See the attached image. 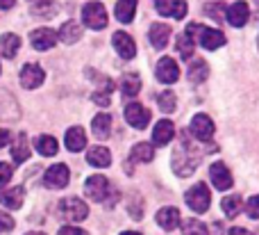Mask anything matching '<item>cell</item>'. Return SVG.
I'll use <instances>...</instances> for the list:
<instances>
[{
  "label": "cell",
  "instance_id": "2",
  "mask_svg": "<svg viewBox=\"0 0 259 235\" xmlns=\"http://www.w3.org/2000/svg\"><path fill=\"white\" fill-rule=\"evenodd\" d=\"M187 35L191 39H196L205 50H216L221 46H225V35L221 30H216V27H205L198 25V23H191L187 27Z\"/></svg>",
  "mask_w": 259,
  "mask_h": 235
},
{
  "label": "cell",
  "instance_id": "38",
  "mask_svg": "<svg viewBox=\"0 0 259 235\" xmlns=\"http://www.w3.org/2000/svg\"><path fill=\"white\" fill-rule=\"evenodd\" d=\"M207 14H211V16L216 18V21H225V5L223 3H216V5H207L205 7Z\"/></svg>",
  "mask_w": 259,
  "mask_h": 235
},
{
  "label": "cell",
  "instance_id": "16",
  "mask_svg": "<svg viewBox=\"0 0 259 235\" xmlns=\"http://www.w3.org/2000/svg\"><path fill=\"white\" fill-rule=\"evenodd\" d=\"M248 16H250V9H248L246 3H234L225 9V21L234 27H243L248 23Z\"/></svg>",
  "mask_w": 259,
  "mask_h": 235
},
{
  "label": "cell",
  "instance_id": "17",
  "mask_svg": "<svg viewBox=\"0 0 259 235\" xmlns=\"http://www.w3.org/2000/svg\"><path fill=\"white\" fill-rule=\"evenodd\" d=\"M87 162L96 169H107L109 164H112V153H109V149H105V146H91V149L87 151Z\"/></svg>",
  "mask_w": 259,
  "mask_h": 235
},
{
  "label": "cell",
  "instance_id": "20",
  "mask_svg": "<svg viewBox=\"0 0 259 235\" xmlns=\"http://www.w3.org/2000/svg\"><path fill=\"white\" fill-rule=\"evenodd\" d=\"M23 199H25V190L23 187H12V190H0V204L9 210H18L23 206Z\"/></svg>",
  "mask_w": 259,
  "mask_h": 235
},
{
  "label": "cell",
  "instance_id": "34",
  "mask_svg": "<svg viewBox=\"0 0 259 235\" xmlns=\"http://www.w3.org/2000/svg\"><path fill=\"white\" fill-rule=\"evenodd\" d=\"M178 53L182 59H193V39L187 32L178 37Z\"/></svg>",
  "mask_w": 259,
  "mask_h": 235
},
{
  "label": "cell",
  "instance_id": "32",
  "mask_svg": "<svg viewBox=\"0 0 259 235\" xmlns=\"http://www.w3.org/2000/svg\"><path fill=\"white\" fill-rule=\"evenodd\" d=\"M221 208H223V213L228 215V217H237V215L243 210V199L239 194H230V196L223 199Z\"/></svg>",
  "mask_w": 259,
  "mask_h": 235
},
{
  "label": "cell",
  "instance_id": "25",
  "mask_svg": "<svg viewBox=\"0 0 259 235\" xmlns=\"http://www.w3.org/2000/svg\"><path fill=\"white\" fill-rule=\"evenodd\" d=\"M18 48H21V37L14 35V32H7V35L0 37V55L7 59L16 57Z\"/></svg>",
  "mask_w": 259,
  "mask_h": 235
},
{
  "label": "cell",
  "instance_id": "45",
  "mask_svg": "<svg viewBox=\"0 0 259 235\" xmlns=\"http://www.w3.org/2000/svg\"><path fill=\"white\" fill-rule=\"evenodd\" d=\"M121 235H141V233H137V231H125V233H121Z\"/></svg>",
  "mask_w": 259,
  "mask_h": 235
},
{
  "label": "cell",
  "instance_id": "47",
  "mask_svg": "<svg viewBox=\"0 0 259 235\" xmlns=\"http://www.w3.org/2000/svg\"><path fill=\"white\" fill-rule=\"evenodd\" d=\"M30 3H32V5H34V3H41V0H30Z\"/></svg>",
  "mask_w": 259,
  "mask_h": 235
},
{
  "label": "cell",
  "instance_id": "23",
  "mask_svg": "<svg viewBox=\"0 0 259 235\" xmlns=\"http://www.w3.org/2000/svg\"><path fill=\"white\" fill-rule=\"evenodd\" d=\"M189 82H193V85H200V82H205L207 78H209V66H207L205 59H191L189 62Z\"/></svg>",
  "mask_w": 259,
  "mask_h": 235
},
{
  "label": "cell",
  "instance_id": "28",
  "mask_svg": "<svg viewBox=\"0 0 259 235\" xmlns=\"http://www.w3.org/2000/svg\"><path fill=\"white\" fill-rule=\"evenodd\" d=\"M34 146L41 155H46V158H53V155H57V151H59V144L53 135H39L34 142Z\"/></svg>",
  "mask_w": 259,
  "mask_h": 235
},
{
  "label": "cell",
  "instance_id": "37",
  "mask_svg": "<svg viewBox=\"0 0 259 235\" xmlns=\"http://www.w3.org/2000/svg\"><path fill=\"white\" fill-rule=\"evenodd\" d=\"M12 174H14V167L9 162H0V190L12 181Z\"/></svg>",
  "mask_w": 259,
  "mask_h": 235
},
{
  "label": "cell",
  "instance_id": "3",
  "mask_svg": "<svg viewBox=\"0 0 259 235\" xmlns=\"http://www.w3.org/2000/svg\"><path fill=\"white\" fill-rule=\"evenodd\" d=\"M198 162H200V155L198 153H191V146L184 142L182 146H178L173 153V172L178 176H191L196 172Z\"/></svg>",
  "mask_w": 259,
  "mask_h": 235
},
{
  "label": "cell",
  "instance_id": "4",
  "mask_svg": "<svg viewBox=\"0 0 259 235\" xmlns=\"http://www.w3.org/2000/svg\"><path fill=\"white\" fill-rule=\"evenodd\" d=\"M184 199H187V206L193 210V213H198V215L207 213V210H209V204H211L209 187H207L205 183H196L191 190H187Z\"/></svg>",
  "mask_w": 259,
  "mask_h": 235
},
{
  "label": "cell",
  "instance_id": "6",
  "mask_svg": "<svg viewBox=\"0 0 259 235\" xmlns=\"http://www.w3.org/2000/svg\"><path fill=\"white\" fill-rule=\"evenodd\" d=\"M59 215L64 219H68V222H82L89 215V206L82 199H77V196H68V199L59 201Z\"/></svg>",
  "mask_w": 259,
  "mask_h": 235
},
{
  "label": "cell",
  "instance_id": "36",
  "mask_svg": "<svg viewBox=\"0 0 259 235\" xmlns=\"http://www.w3.org/2000/svg\"><path fill=\"white\" fill-rule=\"evenodd\" d=\"M55 12H57V5H53L50 0H41V3L32 5V14H36V16H50Z\"/></svg>",
  "mask_w": 259,
  "mask_h": 235
},
{
  "label": "cell",
  "instance_id": "41",
  "mask_svg": "<svg viewBox=\"0 0 259 235\" xmlns=\"http://www.w3.org/2000/svg\"><path fill=\"white\" fill-rule=\"evenodd\" d=\"M57 235H87V233L82 231V228H75V226H62Z\"/></svg>",
  "mask_w": 259,
  "mask_h": 235
},
{
  "label": "cell",
  "instance_id": "35",
  "mask_svg": "<svg viewBox=\"0 0 259 235\" xmlns=\"http://www.w3.org/2000/svg\"><path fill=\"white\" fill-rule=\"evenodd\" d=\"M157 103H159V110L161 112H173L175 105H178V100H175V94L173 91H161L159 96H157Z\"/></svg>",
  "mask_w": 259,
  "mask_h": 235
},
{
  "label": "cell",
  "instance_id": "27",
  "mask_svg": "<svg viewBox=\"0 0 259 235\" xmlns=\"http://www.w3.org/2000/svg\"><path fill=\"white\" fill-rule=\"evenodd\" d=\"M91 128H94V135L98 137V140H107L109 132H112V117H109L107 112L96 114L94 121H91Z\"/></svg>",
  "mask_w": 259,
  "mask_h": 235
},
{
  "label": "cell",
  "instance_id": "14",
  "mask_svg": "<svg viewBox=\"0 0 259 235\" xmlns=\"http://www.w3.org/2000/svg\"><path fill=\"white\" fill-rule=\"evenodd\" d=\"M112 46L116 48V53L121 55L123 59H132L134 55H137V44H134V39L127 32H114Z\"/></svg>",
  "mask_w": 259,
  "mask_h": 235
},
{
  "label": "cell",
  "instance_id": "9",
  "mask_svg": "<svg viewBox=\"0 0 259 235\" xmlns=\"http://www.w3.org/2000/svg\"><path fill=\"white\" fill-rule=\"evenodd\" d=\"M191 135L200 142H209L214 137V121H211L207 114H196L191 119Z\"/></svg>",
  "mask_w": 259,
  "mask_h": 235
},
{
  "label": "cell",
  "instance_id": "13",
  "mask_svg": "<svg viewBox=\"0 0 259 235\" xmlns=\"http://www.w3.org/2000/svg\"><path fill=\"white\" fill-rule=\"evenodd\" d=\"M155 73H157V80L164 82V85H173L180 78V69H178V64L173 62V57H161L159 62H157Z\"/></svg>",
  "mask_w": 259,
  "mask_h": 235
},
{
  "label": "cell",
  "instance_id": "5",
  "mask_svg": "<svg viewBox=\"0 0 259 235\" xmlns=\"http://www.w3.org/2000/svg\"><path fill=\"white\" fill-rule=\"evenodd\" d=\"M82 23L91 30H105L107 27V9L103 3H87L82 7Z\"/></svg>",
  "mask_w": 259,
  "mask_h": 235
},
{
  "label": "cell",
  "instance_id": "21",
  "mask_svg": "<svg viewBox=\"0 0 259 235\" xmlns=\"http://www.w3.org/2000/svg\"><path fill=\"white\" fill-rule=\"evenodd\" d=\"M148 37H150V44L157 50H161V48H166V44L170 39V27L164 25V23H152L150 30H148Z\"/></svg>",
  "mask_w": 259,
  "mask_h": 235
},
{
  "label": "cell",
  "instance_id": "8",
  "mask_svg": "<svg viewBox=\"0 0 259 235\" xmlns=\"http://www.w3.org/2000/svg\"><path fill=\"white\" fill-rule=\"evenodd\" d=\"M125 121L132 128L141 130L150 123V110H146L141 103H127L125 105Z\"/></svg>",
  "mask_w": 259,
  "mask_h": 235
},
{
  "label": "cell",
  "instance_id": "31",
  "mask_svg": "<svg viewBox=\"0 0 259 235\" xmlns=\"http://www.w3.org/2000/svg\"><path fill=\"white\" fill-rule=\"evenodd\" d=\"M121 89H123V94H125L127 98L137 96L139 89H141V78H139L137 73H125L123 80H121Z\"/></svg>",
  "mask_w": 259,
  "mask_h": 235
},
{
  "label": "cell",
  "instance_id": "7",
  "mask_svg": "<svg viewBox=\"0 0 259 235\" xmlns=\"http://www.w3.org/2000/svg\"><path fill=\"white\" fill-rule=\"evenodd\" d=\"M68 181H71V172H68L66 164H53L44 176V185L48 190H64Z\"/></svg>",
  "mask_w": 259,
  "mask_h": 235
},
{
  "label": "cell",
  "instance_id": "40",
  "mask_svg": "<svg viewBox=\"0 0 259 235\" xmlns=\"http://www.w3.org/2000/svg\"><path fill=\"white\" fill-rule=\"evenodd\" d=\"M14 228V219L7 213H0V233H9Z\"/></svg>",
  "mask_w": 259,
  "mask_h": 235
},
{
  "label": "cell",
  "instance_id": "12",
  "mask_svg": "<svg viewBox=\"0 0 259 235\" xmlns=\"http://www.w3.org/2000/svg\"><path fill=\"white\" fill-rule=\"evenodd\" d=\"M209 181L214 183L216 190L225 192L232 187V174H230V169L223 162H214L209 164Z\"/></svg>",
  "mask_w": 259,
  "mask_h": 235
},
{
  "label": "cell",
  "instance_id": "19",
  "mask_svg": "<svg viewBox=\"0 0 259 235\" xmlns=\"http://www.w3.org/2000/svg\"><path fill=\"white\" fill-rule=\"evenodd\" d=\"M157 224H159L164 231H173V228L180 226V210L173 208V206H166V208H161L159 213H157Z\"/></svg>",
  "mask_w": 259,
  "mask_h": 235
},
{
  "label": "cell",
  "instance_id": "26",
  "mask_svg": "<svg viewBox=\"0 0 259 235\" xmlns=\"http://www.w3.org/2000/svg\"><path fill=\"white\" fill-rule=\"evenodd\" d=\"M12 158L14 162H25L30 158V142H27V135L25 132H18L16 140L12 144Z\"/></svg>",
  "mask_w": 259,
  "mask_h": 235
},
{
  "label": "cell",
  "instance_id": "46",
  "mask_svg": "<svg viewBox=\"0 0 259 235\" xmlns=\"http://www.w3.org/2000/svg\"><path fill=\"white\" fill-rule=\"evenodd\" d=\"M27 235H46V233H27Z\"/></svg>",
  "mask_w": 259,
  "mask_h": 235
},
{
  "label": "cell",
  "instance_id": "48",
  "mask_svg": "<svg viewBox=\"0 0 259 235\" xmlns=\"http://www.w3.org/2000/svg\"><path fill=\"white\" fill-rule=\"evenodd\" d=\"M257 48H259V41H257Z\"/></svg>",
  "mask_w": 259,
  "mask_h": 235
},
{
  "label": "cell",
  "instance_id": "22",
  "mask_svg": "<svg viewBox=\"0 0 259 235\" xmlns=\"http://www.w3.org/2000/svg\"><path fill=\"white\" fill-rule=\"evenodd\" d=\"M64 142H66V149L71 151V153H77V151H82L87 146V135H84V130H82L80 126H73V128H68L66 130Z\"/></svg>",
  "mask_w": 259,
  "mask_h": 235
},
{
  "label": "cell",
  "instance_id": "44",
  "mask_svg": "<svg viewBox=\"0 0 259 235\" xmlns=\"http://www.w3.org/2000/svg\"><path fill=\"white\" fill-rule=\"evenodd\" d=\"M16 0H0V9H12Z\"/></svg>",
  "mask_w": 259,
  "mask_h": 235
},
{
  "label": "cell",
  "instance_id": "39",
  "mask_svg": "<svg viewBox=\"0 0 259 235\" xmlns=\"http://www.w3.org/2000/svg\"><path fill=\"white\" fill-rule=\"evenodd\" d=\"M246 215L252 219H259V194L246 201Z\"/></svg>",
  "mask_w": 259,
  "mask_h": 235
},
{
  "label": "cell",
  "instance_id": "43",
  "mask_svg": "<svg viewBox=\"0 0 259 235\" xmlns=\"http://www.w3.org/2000/svg\"><path fill=\"white\" fill-rule=\"evenodd\" d=\"M230 235H252V233H250V231H246V228L234 226V228H230Z\"/></svg>",
  "mask_w": 259,
  "mask_h": 235
},
{
  "label": "cell",
  "instance_id": "29",
  "mask_svg": "<svg viewBox=\"0 0 259 235\" xmlns=\"http://www.w3.org/2000/svg\"><path fill=\"white\" fill-rule=\"evenodd\" d=\"M152 158H155V146L146 144V142H139V144L132 146V151H130V160H132V162H150Z\"/></svg>",
  "mask_w": 259,
  "mask_h": 235
},
{
  "label": "cell",
  "instance_id": "10",
  "mask_svg": "<svg viewBox=\"0 0 259 235\" xmlns=\"http://www.w3.org/2000/svg\"><path fill=\"white\" fill-rule=\"evenodd\" d=\"M155 9L159 16H168V18L187 16V3L184 0H155Z\"/></svg>",
  "mask_w": 259,
  "mask_h": 235
},
{
  "label": "cell",
  "instance_id": "18",
  "mask_svg": "<svg viewBox=\"0 0 259 235\" xmlns=\"http://www.w3.org/2000/svg\"><path fill=\"white\" fill-rule=\"evenodd\" d=\"M175 135V128L168 119H161L155 123V130H152V144L155 146H166Z\"/></svg>",
  "mask_w": 259,
  "mask_h": 235
},
{
  "label": "cell",
  "instance_id": "15",
  "mask_svg": "<svg viewBox=\"0 0 259 235\" xmlns=\"http://www.w3.org/2000/svg\"><path fill=\"white\" fill-rule=\"evenodd\" d=\"M30 41L36 50H50L57 44V32L50 30V27H36L30 35Z\"/></svg>",
  "mask_w": 259,
  "mask_h": 235
},
{
  "label": "cell",
  "instance_id": "11",
  "mask_svg": "<svg viewBox=\"0 0 259 235\" xmlns=\"http://www.w3.org/2000/svg\"><path fill=\"white\" fill-rule=\"evenodd\" d=\"M44 80H46V73L39 64H25L21 69V85L25 89H36V87L44 85Z\"/></svg>",
  "mask_w": 259,
  "mask_h": 235
},
{
  "label": "cell",
  "instance_id": "24",
  "mask_svg": "<svg viewBox=\"0 0 259 235\" xmlns=\"http://www.w3.org/2000/svg\"><path fill=\"white\" fill-rule=\"evenodd\" d=\"M80 37H82V27L75 21H66L57 32V41H62V44H75V41H80Z\"/></svg>",
  "mask_w": 259,
  "mask_h": 235
},
{
  "label": "cell",
  "instance_id": "1",
  "mask_svg": "<svg viewBox=\"0 0 259 235\" xmlns=\"http://www.w3.org/2000/svg\"><path fill=\"white\" fill-rule=\"evenodd\" d=\"M84 194L89 196L91 201H98V204H105L107 208H112L118 199V192L112 187V183L105 176H89L84 183Z\"/></svg>",
  "mask_w": 259,
  "mask_h": 235
},
{
  "label": "cell",
  "instance_id": "30",
  "mask_svg": "<svg viewBox=\"0 0 259 235\" xmlns=\"http://www.w3.org/2000/svg\"><path fill=\"white\" fill-rule=\"evenodd\" d=\"M114 12H116V18L121 23H130L134 18V12H137V0H118Z\"/></svg>",
  "mask_w": 259,
  "mask_h": 235
},
{
  "label": "cell",
  "instance_id": "33",
  "mask_svg": "<svg viewBox=\"0 0 259 235\" xmlns=\"http://www.w3.org/2000/svg\"><path fill=\"white\" fill-rule=\"evenodd\" d=\"M182 235H209V228H207L200 219H184Z\"/></svg>",
  "mask_w": 259,
  "mask_h": 235
},
{
  "label": "cell",
  "instance_id": "42",
  "mask_svg": "<svg viewBox=\"0 0 259 235\" xmlns=\"http://www.w3.org/2000/svg\"><path fill=\"white\" fill-rule=\"evenodd\" d=\"M12 142V135H9L7 128H0V149H5V146Z\"/></svg>",
  "mask_w": 259,
  "mask_h": 235
}]
</instances>
